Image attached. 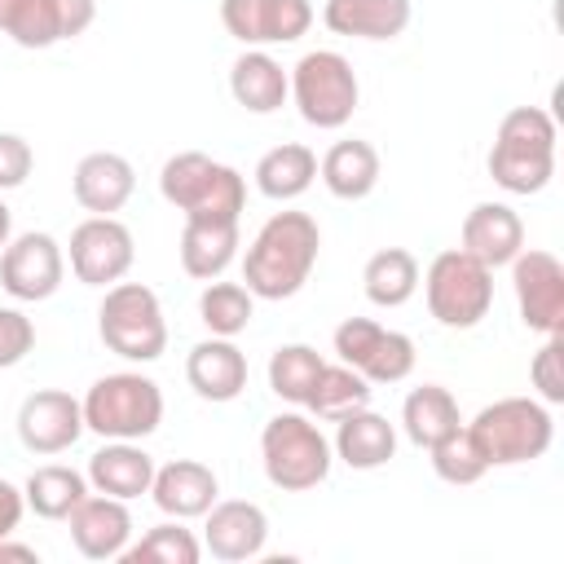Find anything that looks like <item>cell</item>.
<instances>
[{
	"label": "cell",
	"instance_id": "cell-24",
	"mask_svg": "<svg viewBox=\"0 0 564 564\" xmlns=\"http://www.w3.org/2000/svg\"><path fill=\"white\" fill-rule=\"evenodd\" d=\"M335 423L339 427H335V445L330 449L352 471H375L397 454V427L383 414H375L370 405H361V410H352V414H344Z\"/></svg>",
	"mask_w": 564,
	"mask_h": 564
},
{
	"label": "cell",
	"instance_id": "cell-38",
	"mask_svg": "<svg viewBox=\"0 0 564 564\" xmlns=\"http://www.w3.org/2000/svg\"><path fill=\"white\" fill-rule=\"evenodd\" d=\"M529 383L538 388V397L546 405H560L564 401V330L546 335V344L533 352L529 361Z\"/></svg>",
	"mask_w": 564,
	"mask_h": 564
},
{
	"label": "cell",
	"instance_id": "cell-41",
	"mask_svg": "<svg viewBox=\"0 0 564 564\" xmlns=\"http://www.w3.org/2000/svg\"><path fill=\"white\" fill-rule=\"evenodd\" d=\"M35 167V154L26 145V137L18 132H0V194L4 189H18Z\"/></svg>",
	"mask_w": 564,
	"mask_h": 564
},
{
	"label": "cell",
	"instance_id": "cell-6",
	"mask_svg": "<svg viewBox=\"0 0 564 564\" xmlns=\"http://www.w3.org/2000/svg\"><path fill=\"white\" fill-rule=\"evenodd\" d=\"M79 405H84V427L106 441H141L163 423V392L154 379L137 370L101 375Z\"/></svg>",
	"mask_w": 564,
	"mask_h": 564
},
{
	"label": "cell",
	"instance_id": "cell-20",
	"mask_svg": "<svg viewBox=\"0 0 564 564\" xmlns=\"http://www.w3.org/2000/svg\"><path fill=\"white\" fill-rule=\"evenodd\" d=\"M150 494H154V507L172 520H194V516H207V507L216 502L220 494V480L207 463L198 458H176V463H163L154 467V480H150Z\"/></svg>",
	"mask_w": 564,
	"mask_h": 564
},
{
	"label": "cell",
	"instance_id": "cell-44",
	"mask_svg": "<svg viewBox=\"0 0 564 564\" xmlns=\"http://www.w3.org/2000/svg\"><path fill=\"white\" fill-rule=\"evenodd\" d=\"M9 234H13V216H9V207H4V198H0V247L9 242Z\"/></svg>",
	"mask_w": 564,
	"mask_h": 564
},
{
	"label": "cell",
	"instance_id": "cell-30",
	"mask_svg": "<svg viewBox=\"0 0 564 564\" xmlns=\"http://www.w3.org/2000/svg\"><path fill=\"white\" fill-rule=\"evenodd\" d=\"M361 291L375 308H401L419 291V260L405 247H383L361 269Z\"/></svg>",
	"mask_w": 564,
	"mask_h": 564
},
{
	"label": "cell",
	"instance_id": "cell-16",
	"mask_svg": "<svg viewBox=\"0 0 564 564\" xmlns=\"http://www.w3.org/2000/svg\"><path fill=\"white\" fill-rule=\"evenodd\" d=\"M264 538H269V516L247 502V498H225V502H212L207 507V524H203V546L225 560V564H238V560H256L264 551Z\"/></svg>",
	"mask_w": 564,
	"mask_h": 564
},
{
	"label": "cell",
	"instance_id": "cell-37",
	"mask_svg": "<svg viewBox=\"0 0 564 564\" xmlns=\"http://www.w3.org/2000/svg\"><path fill=\"white\" fill-rule=\"evenodd\" d=\"M0 35H9L22 48H48V44H57L44 0H0Z\"/></svg>",
	"mask_w": 564,
	"mask_h": 564
},
{
	"label": "cell",
	"instance_id": "cell-35",
	"mask_svg": "<svg viewBox=\"0 0 564 564\" xmlns=\"http://www.w3.org/2000/svg\"><path fill=\"white\" fill-rule=\"evenodd\" d=\"M203 546L189 529H181V520H167V524H154L141 542L123 546V564H198Z\"/></svg>",
	"mask_w": 564,
	"mask_h": 564
},
{
	"label": "cell",
	"instance_id": "cell-15",
	"mask_svg": "<svg viewBox=\"0 0 564 564\" xmlns=\"http://www.w3.org/2000/svg\"><path fill=\"white\" fill-rule=\"evenodd\" d=\"M84 432V405L62 388H40L18 405V441L31 454H62Z\"/></svg>",
	"mask_w": 564,
	"mask_h": 564
},
{
	"label": "cell",
	"instance_id": "cell-23",
	"mask_svg": "<svg viewBox=\"0 0 564 564\" xmlns=\"http://www.w3.org/2000/svg\"><path fill=\"white\" fill-rule=\"evenodd\" d=\"M150 480H154V458L137 441H106L88 458V485L97 494L132 502V498L150 494Z\"/></svg>",
	"mask_w": 564,
	"mask_h": 564
},
{
	"label": "cell",
	"instance_id": "cell-18",
	"mask_svg": "<svg viewBox=\"0 0 564 564\" xmlns=\"http://www.w3.org/2000/svg\"><path fill=\"white\" fill-rule=\"evenodd\" d=\"M70 189H75V203L93 216H115L132 189H137V172L123 154L115 150H93L75 163V176H70Z\"/></svg>",
	"mask_w": 564,
	"mask_h": 564
},
{
	"label": "cell",
	"instance_id": "cell-25",
	"mask_svg": "<svg viewBox=\"0 0 564 564\" xmlns=\"http://www.w3.org/2000/svg\"><path fill=\"white\" fill-rule=\"evenodd\" d=\"M229 93L242 110L251 115H273L282 110V101L291 97V79L282 70V62H273L264 48H247L234 66H229Z\"/></svg>",
	"mask_w": 564,
	"mask_h": 564
},
{
	"label": "cell",
	"instance_id": "cell-39",
	"mask_svg": "<svg viewBox=\"0 0 564 564\" xmlns=\"http://www.w3.org/2000/svg\"><path fill=\"white\" fill-rule=\"evenodd\" d=\"M31 348H35V326H31V317L18 313V308H0V370H4V366H18Z\"/></svg>",
	"mask_w": 564,
	"mask_h": 564
},
{
	"label": "cell",
	"instance_id": "cell-9",
	"mask_svg": "<svg viewBox=\"0 0 564 564\" xmlns=\"http://www.w3.org/2000/svg\"><path fill=\"white\" fill-rule=\"evenodd\" d=\"M291 97H295V110L304 123L313 128H344L361 101V84H357V70L344 53L335 48H313L304 53L295 66H291Z\"/></svg>",
	"mask_w": 564,
	"mask_h": 564
},
{
	"label": "cell",
	"instance_id": "cell-1",
	"mask_svg": "<svg viewBox=\"0 0 564 564\" xmlns=\"http://www.w3.org/2000/svg\"><path fill=\"white\" fill-rule=\"evenodd\" d=\"M322 251V229L308 212H273L242 256V282L256 300H291Z\"/></svg>",
	"mask_w": 564,
	"mask_h": 564
},
{
	"label": "cell",
	"instance_id": "cell-42",
	"mask_svg": "<svg viewBox=\"0 0 564 564\" xmlns=\"http://www.w3.org/2000/svg\"><path fill=\"white\" fill-rule=\"evenodd\" d=\"M22 511H26V498L18 485H9L0 476V538H13V529L22 524Z\"/></svg>",
	"mask_w": 564,
	"mask_h": 564
},
{
	"label": "cell",
	"instance_id": "cell-43",
	"mask_svg": "<svg viewBox=\"0 0 564 564\" xmlns=\"http://www.w3.org/2000/svg\"><path fill=\"white\" fill-rule=\"evenodd\" d=\"M35 546H22V542H9L0 538V564H35Z\"/></svg>",
	"mask_w": 564,
	"mask_h": 564
},
{
	"label": "cell",
	"instance_id": "cell-28",
	"mask_svg": "<svg viewBox=\"0 0 564 564\" xmlns=\"http://www.w3.org/2000/svg\"><path fill=\"white\" fill-rule=\"evenodd\" d=\"M313 181H317V154L300 141H282V145L264 150L260 163H256V189L273 203L300 198Z\"/></svg>",
	"mask_w": 564,
	"mask_h": 564
},
{
	"label": "cell",
	"instance_id": "cell-34",
	"mask_svg": "<svg viewBox=\"0 0 564 564\" xmlns=\"http://www.w3.org/2000/svg\"><path fill=\"white\" fill-rule=\"evenodd\" d=\"M322 352L308 348V344H282L273 357H269V388L273 397L291 401V405H304L317 375H322Z\"/></svg>",
	"mask_w": 564,
	"mask_h": 564
},
{
	"label": "cell",
	"instance_id": "cell-3",
	"mask_svg": "<svg viewBox=\"0 0 564 564\" xmlns=\"http://www.w3.org/2000/svg\"><path fill=\"white\" fill-rule=\"evenodd\" d=\"M159 194L185 216V220H238L247 207V181L238 167L203 154L181 150L159 172Z\"/></svg>",
	"mask_w": 564,
	"mask_h": 564
},
{
	"label": "cell",
	"instance_id": "cell-32",
	"mask_svg": "<svg viewBox=\"0 0 564 564\" xmlns=\"http://www.w3.org/2000/svg\"><path fill=\"white\" fill-rule=\"evenodd\" d=\"M317 419H344V414H352V410H361V405H370V379H361L352 366H322V375H317V383H313V392H308V401H304Z\"/></svg>",
	"mask_w": 564,
	"mask_h": 564
},
{
	"label": "cell",
	"instance_id": "cell-7",
	"mask_svg": "<svg viewBox=\"0 0 564 564\" xmlns=\"http://www.w3.org/2000/svg\"><path fill=\"white\" fill-rule=\"evenodd\" d=\"M97 335L123 361H159L167 348V322L159 295L141 282L106 286V300L97 308Z\"/></svg>",
	"mask_w": 564,
	"mask_h": 564
},
{
	"label": "cell",
	"instance_id": "cell-36",
	"mask_svg": "<svg viewBox=\"0 0 564 564\" xmlns=\"http://www.w3.org/2000/svg\"><path fill=\"white\" fill-rule=\"evenodd\" d=\"M427 454H432V471L445 485H476L489 471V463H485V454H480V445H476V436L467 427H454Z\"/></svg>",
	"mask_w": 564,
	"mask_h": 564
},
{
	"label": "cell",
	"instance_id": "cell-13",
	"mask_svg": "<svg viewBox=\"0 0 564 564\" xmlns=\"http://www.w3.org/2000/svg\"><path fill=\"white\" fill-rule=\"evenodd\" d=\"M511 286H516L520 322L529 330L538 335L564 330V264L551 251L520 247V256L511 260Z\"/></svg>",
	"mask_w": 564,
	"mask_h": 564
},
{
	"label": "cell",
	"instance_id": "cell-21",
	"mask_svg": "<svg viewBox=\"0 0 564 564\" xmlns=\"http://www.w3.org/2000/svg\"><path fill=\"white\" fill-rule=\"evenodd\" d=\"M185 379H189V388L203 401H234L247 388V352L234 339L212 335V339H203V344L189 348Z\"/></svg>",
	"mask_w": 564,
	"mask_h": 564
},
{
	"label": "cell",
	"instance_id": "cell-10",
	"mask_svg": "<svg viewBox=\"0 0 564 564\" xmlns=\"http://www.w3.org/2000/svg\"><path fill=\"white\" fill-rule=\"evenodd\" d=\"M335 352L370 383H401L414 370V339L379 326L375 317H348L335 326Z\"/></svg>",
	"mask_w": 564,
	"mask_h": 564
},
{
	"label": "cell",
	"instance_id": "cell-40",
	"mask_svg": "<svg viewBox=\"0 0 564 564\" xmlns=\"http://www.w3.org/2000/svg\"><path fill=\"white\" fill-rule=\"evenodd\" d=\"M48 9V22H53V35L57 40H75L93 26L97 18V0H44Z\"/></svg>",
	"mask_w": 564,
	"mask_h": 564
},
{
	"label": "cell",
	"instance_id": "cell-11",
	"mask_svg": "<svg viewBox=\"0 0 564 564\" xmlns=\"http://www.w3.org/2000/svg\"><path fill=\"white\" fill-rule=\"evenodd\" d=\"M137 260L132 229L115 216H88L70 234V273L84 286H115Z\"/></svg>",
	"mask_w": 564,
	"mask_h": 564
},
{
	"label": "cell",
	"instance_id": "cell-27",
	"mask_svg": "<svg viewBox=\"0 0 564 564\" xmlns=\"http://www.w3.org/2000/svg\"><path fill=\"white\" fill-rule=\"evenodd\" d=\"M176 251H181V269L189 278L212 282L238 256V220H185Z\"/></svg>",
	"mask_w": 564,
	"mask_h": 564
},
{
	"label": "cell",
	"instance_id": "cell-26",
	"mask_svg": "<svg viewBox=\"0 0 564 564\" xmlns=\"http://www.w3.org/2000/svg\"><path fill=\"white\" fill-rule=\"evenodd\" d=\"M317 176H322V185H326L335 198L357 203V198H366V194L379 185V150H375L370 141H361V137L335 141V145L317 159Z\"/></svg>",
	"mask_w": 564,
	"mask_h": 564
},
{
	"label": "cell",
	"instance_id": "cell-5",
	"mask_svg": "<svg viewBox=\"0 0 564 564\" xmlns=\"http://www.w3.org/2000/svg\"><path fill=\"white\" fill-rule=\"evenodd\" d=\"M467 432L476 436L480 454L489 467H516V463H533L551 449L555 441V423L546 401L533 397H502L494 405H485Z\"/></svg>",
	"mask_w": 564,
	"mask_h": 564
},
{
	"label": "cell",
	"instance_id": "cell-12",
	"mask_svg": "<svg viewBox=\"0 0 564 564\" xmlns=\"http://www.w3.org/2000/svg\"><path fill=\"white\" fill-rule=\"evenodd\" d=\"M62 273H66V256L53 234L31 229L0 247V286L13 300H26V304L48 300L62 286Z\"/></svg>",
	"mask_w": 564,
	"mask_h": 564
},
{
	"label": "cell",
	"instance_id": "cell-2",
	"mask_svg": "<svg viewBox=\"0 0 564 564\" xmlns=\"http://www.w3.org/2000/svg\"><path fill=\"white\" fill-rule=\"evenodd\" d=\"M489 176L507 194H538L555 176V119L542 106H516L502 115L489 150Z\"/></svg>",
	"mask_w": 564,
	"mask_h": 564
},
{
	"label": "cell",
	"instance_id": "cell-31",
	"mask_svg": "<svg viewBox=\"0 0 564 564\" xmlns=\"http://www.w3.org/2000/svg\"><path fill=\"white\" fill-rule=\"evenodd\" d=\"M22 498H26V507L40 520H66L88 498V476L75 471V467H66V463H48V467H35L26 476Z\"/></svg>",
	"mask_w": 564,
	"mask_h": 564
},
{
	"label": "cell",
	"instance_id": "cell-14",
	"mask_svg": "<svg viewBox=\"0 0 564 564\" xmlns=\"http://www.w3.org/2000/svg\"><path fill=\"white\" fill-rule=\"evenodd\" d=\"M220 22L247 48L291 44L313 26V4L308 0H220Z\"/></svg>",
	"mask_w": 564,
	"mask_h": 564
},
{
	"label": "cell",
	"instance_id": "cell-29",
	"mask_svg": "<svg viewBox=\"0 0 564 564\" xmlns=\"http://www.w3.org/2000/svg\"><path fill=\"white\" fill-rule=\"evenodd\" d=\"M401 427L405 436L419 445V449H432L441 436H449L454 427H463V414H458V401L449 388L441 383H423L405 397L401 405Z\"/></svg>",
	"mask_w": 564,
	"mask_h": 564
},
{
	"label": "cell",
	"instance_id": "cell-8",
	"mask_svg": "<svg viewBox=\"0 0 564 564\" xmlns=\"http://www.w3.org/2000/svg\"><path fill=\"white\" fill-rule=\"evenodd\" d=\"M423 295H427V313L445 330H471L485 322L494 304V269H485L463 247H449L427 264Z\"/></svg>",
	"mask_w": 564,
	"mask_h": 564
},
{
	"label": "cell",
	"instance_id": "cell-4",
	"mask_svg": "<svg viewBox=\"0 0 564 564\" xmlns=\"http://www.w3.org/2000/svg\"><path fill=\"white\" fill-rule=\"evenodd\" d=\"M260 463H264L269 485H278L282 494H304V489H317L330 476L335 449H330L326 432L308 414L286 410V414H273L264 423Z\"/></svg>",
	"mask_w": 564,
	"mask_h": 564
},
{
	"label": "cell",
	"instance_id": "cell-33",
	"mask_svg": "<svg viewBox=\"0 0 564 564\" xmlns=\"http://www.w3.org/2000/svg\"><path fill=\"white\" fill-rule=\"evenodd\" d=\"M251 313H256V295H251L242 282H220V278H212V282L203 286V295H198V317H203V326H207L212 335H225V339L242 335L247 322H251Z\"/></svg>",
	"mask_w": 564,
	"mask_h": 564
},
{
	"label": "cell",
	"instance_id": "cell-17",
	"mask_svg": "<svg viewBox=\"0 0 564 564\" xmlns=\"http://www.w3.org/2000/svg\"><path fill=\"white\" fill-rule=\"evenodd\" d=\"M66 520H70V542L84 560H119L132 538L128 502L110 494H88Z\"/></svg>",
	"mask_w": 564,
	"mask_h": 564
},
{
	"label": "cell",
	"instance_id": "cell-22",
	"mask_svg": "<svg viewBox=\"0 0 564 564\" xmlns=\"http://www.w3.org/2000/svg\"><path fill=\"white\" fill-rule=\"evenodd\" d=\"M414 18L410 0H326L322 22L348 40H397Z\"/></svg>",
	"mask_w": 564,
	"mask_h": 564
},
{
	"label": "cell",
	"instance_id": "cell-19",
	"mask_svg": "<svg viewBox=\"0 0 564 564\" xmlns=\"http://www.w3.org/2000/svg\"><path fill=\"white\" fill-rule=\"evenodd\" d=\"M463 251L476 256L485 269H498V264H511L524 247V220L516 216V207L507 203H476L467 216H463Z\"/></svg>",
	"mask_w": 564,
	"mask_h": 564
}]
</instances>
